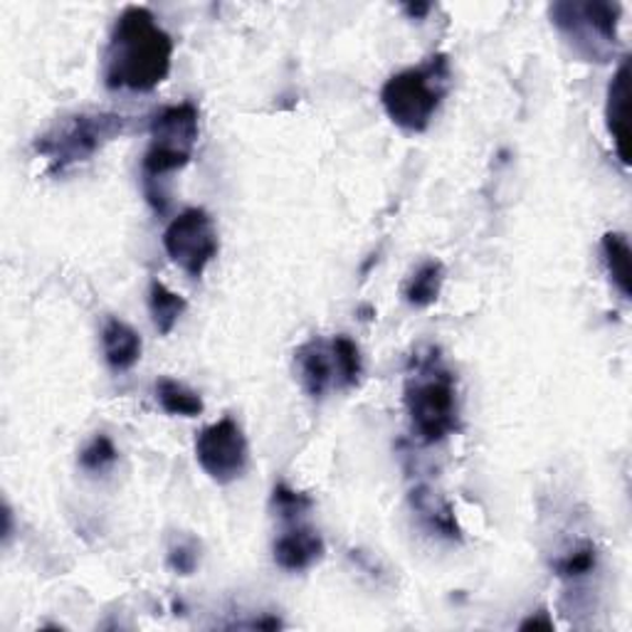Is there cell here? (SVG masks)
I'll list each match as a JSON object with an SVG mask.
<instances>
[{
	"instance_id": "cell-1",
	"label": "cell",
	"mask_w": 632,
	"mask_h": 632,
	"mask_svg": "<svg viewBox=\"0 0 632 632\" xmlns=\"http://www.w3.org/2000/svg\"><path fill=\"white\" fill-rule=\"evenodd\" d=\"M173 40L151 10L131 6L117 18L105 53L109 89L151 91L171 73Z\"/></svg>"
},
{
	"instance_id": "cell-2",
	"label": "cell",
	"mask_w": 632,
	"mask_h": 632,
	"mask_svg": "<svg viewBox=\"0 0 632 632\" xmlns=\"http://www.w3.org/2000/svg\"><path fill=\"white\" fill-rule=\"evenodd\" d=\"M405 407L413 431L423 443L435 445L457 431V385L435 351L413 359L405 383Z\"/></svg>"
},
{
	"instance_id": "cell-3",
	"label": "cell",
	"mask_w": 632,
	"mask_h": 632,
	"mask_svg": "<svg viewBox=\"0 0 632 632\" xmlns=\"http://www.w3.org/2000/svg\"><path fill=\"white\" fill-rule=\"evenodd\" d=\"M447 87H450V63L445 55H435L421 67L393 75L381 89V101L393 124L421 134L440 109Z\"/></svg>"
},
{
	"instance_id": "cell-4",
	"label": "cell",
	"mask_w": 632,
	"mask_h": 632,
	"mask_svg": "<svg viewBox=\"0 0 632 632\" xmlns=\"http://www.w3.org/2000/svg\"><path fill=\"white\" fill-rule=\"evenodd\" d=\"M198 109L190 101L163 109L151 121V146L144 156V186L154 190L168 173H176L193 159L198 144Z\"/></svg>"
},
{
	"instance_id": "cell-5",
	"label": "cell",
	"mask_w": 632,
	"mask_h": 632,
	"mask_svg": "<svg viewBox=\"0 0 632 632\" xmlns=\"http://www.w3.org/2000/svg\"><path fill=\"white\" fill-rule=\"evenodd\" d=\"M124 127L127 119L117 115H79L69 119L65 127H59L55 134L37 141V151L53 163L50 168L65 173L75 163L95 156L107 141L117 139Z\"/></svg>"
},
{
	"instance_id": "cell-6",
	"label": "cell",
	"mask_w": 632,
	"mask_h": 632,
	"mask_svg": "<svg viewBox=\"0 0 632 632\" xmlns=\"http://www.w3.org/2000/svg\"><path fill=\"white\" fill-rule=\"evenodd\" d=\"M163 248L188 277L198 280L208 270V264L218 258L220 242L216 222L203 208L183 210L163 232Z\"/></svg>"
},
{
	"instance_id": "cell-7",
	"label": "cell",
	"mask_w": 632,
	"mask_h": 632,
	"mask_svg": "<svg viewBox=\"0 0 632 632\" xmlns=\"http://www.w3.org/2000/svg\"><path fill=\"white\" fill-rule=\"evenodd\" d=\"M196 460L218 484L236 482L250 465V447L242 427L232 417L208 425L196 440Z\"/></svg>"
},
{
	"instance_id": "cell-8",
	"label": "cell",
	"mask_w": 632,
	"mask_h": 632,
	"mask_svg": "<svg viewBox=\"0 0 632 632\" xmlns=\"http://www.w3.org/2000/svg\"><path fill=\"white\" fill-rule=\"evenodd\" d=\"M608 131L613 137L618 159L630 166V63L623 59L618 73L608 87L606 105Z\"/></svg>"
},
{
	"instance_id": "cell-9",
	"label": "cell",
	"mask_w": 632,
	"mask_h": 632,
	"mask_svg": "<svg viewBox=\"0 0 632 632\" xmlns=\"http://www.w3.org/2000/svg\"><path fill=\"white\" fill-rule=\"evenodd\" d=\"M324 556L322 536L312 529H294L274 542V560L284 570H307Z\"/></svg>"
},
{
	"instance_id": "cell-10",
	"label": "cell",
	"mask_w": 632,
	"mask_h": 632,
	"mask_svg": "<svg viewBox=\"0 0 632 632\" xmlns=\"http://www.w3.org/2000/svg\"><path fill=\"white\" fill-rule=\"evenodd\" d=\"M297 369L304 391L312 397H322L329 385L334 383V356L331 351H326V346L322 341H309L304 344L297 351Z\"/></svg>"
},
{
	"instance_id": "cell-11",
	"label": "cell",
	"mask_w": 632,
	"mask_h": 632,
	"mask_svg": "<svg viewBox=\"0 0 632 632\" xmlns=\"http://www.w3.org/2000/svg\"><path fill=\"white\" fill-rule=\"evenodd\" d=\"M105 359L115 371H129L141 359V336L129 324L109 319L101 329Z\"/></svg>"
},
{
	"instance_id": "cell-12",
	"label": "cell",
	"mask_w": 632,
	"mask_h": 632,
	"mask_svg": "<svg viewBox=\"0 0 632 632\" xmlns=\"http://www.w3.org/2000/svg\"><path fill=\"white\" fill-rule=\"evenodd\" d=\"M443 282H445L443 262L427 260L411 274V280L405 282L403 297L407 304H411V307L425 309V307H431V304H435L437 297H440Z\"/></svg>"
},
{
	"instance_id": "cell-13",
	"label": "cell",
	"mask_w": 632,
	"mask_h": 632,
	"mask_svg": "<svg viewBox=\"0 0 632 632\" xmlns=\"http://www.w3.org/2000/svg\"><path fill=\"white\" fill-rule=\"evenodd\" d=\"M603 254L606 264L610 272V280L615 282V287L620 290L625 299L632 297V252L630 242L623 232H608L603 238Z\"/></svg>"
},
{
	"instance_id": "cell-14",
	"label": "cell",
	"mask_w": 632,
	"mask_h": 632,
	"mask_svg": "<svg viewBox=\"0 0 632 632\" xmlns=\"http://www.w3.org/2000/svg\"><path fill=\"white\" fill-rule=\"evenodd\" d=\"M149 309L151 316H154L159 334L166 336L173 331V326L178 324L183 312H186V299H183L181 294L171 292L163 282L154 280L149 290Z\"/></svg>"
},
{
	"instance_id": "cell-15",
	"label": "cell",
	"mask_w": 632,
	"mask_h": 632,
	"mask_svg": "<svg viewBox=\"0 0 632 632\" xmlns=\"http://www.w3.org/2000/svg\"><path fill=\"white\" fill-rule=\"evenodd\" d=\"M156 397L163 411L171 415L198 417L203 413V407H206L198 393H193L190 389H186V385L173 379L156 381Z\"/></svg>"
},
{
	"instance_id": "cell-16",
	"label": "cell",
	"mask_w": 632,
	"mask_h": 632,
	"mask_svg": "<svg viewBox=\"0 0 632 632\" xmlns=\"http://www.w3.org/2000/svg\"><path fill=\"white\" fill-rule=\"evenodd\" d=\"M331 356H334V369L339 373V379L344 385H356L361 381L363 373V361L361 351L356 341H351L349 336H336L331 341Z\"/></svg>"
},
{
	"instance_id": "cell-17",
	"label": "cell",
	"mask_w": 632,
	"mask_h": 632,
	"mask_svg": "<svg viewBox=\"0 0 632 632\" xmlns=\"http://www.w3.org/2000/svg\"><path fill=\"white\" fill-rule=\"evenodd\" d=\"M117 460H119V453L107 435H97L95 440H91L85 450L79 453V465H81V470H87V472H107Z\"/></svg>"
},
{
	"instance_id": "cell-18",
	"label": "cell",
	"mask_w": 632,
	"mask_h": 632,
	"mask_svg": "<svg viewBox=\"0 0 632 632\" xmlns=\"http://www.w3.org/2000/svg\"><path fill=\"white\" fill-rule=\"evenodd\" d=\"M593 568H596V548L584 546L576 548V552L568 554L566 558H560L556 564V574L560 578H580L588 576Z\"/></svg>"
},
{
	"instance_id": "cell-19",
	"label": "cell",
	"mask_w": 632,
	"mask_h": 632,
	"mask_svg": "<svg viewBox=\"0 0 632 632\" xmlns=\"http://www.w3.org/2000/svg\"><path fill=\"white\" fill-rule=\"evenodd\" d=\"M274 506H277L284 516H299L312 506V499L307 494L294 492L287 484H277L274 487Z\"/></svg>"
},
{
	"instance_id": "cell-20",
	"label": "cell",
	"mask_w": 632,
	"mask_h": 632,
	"mask_svg": "<svg viewBox=\"0 0 632 632\" xmlns=\"http://www.w3.org/2000/svg\"><path fill=\"white\" fill-rule=\"evenodd\" d=\"M196 564H198V556L193 554V552H188V548H183V546H178L176 552L171 554V566L178 570V574H193V568H196Z\"/></svg>"
},
{
	"instance_id": "cell-21",
	"label": "cell",
	"mask_w": 632,
	"mask_h": 632,
	"mask_svg": "<svg viewBox=\"0 0 632 632\" xmlns=\"http://www.w3.org/2000/svg\"><path fill=\"white\" fill-rule=\"evenodd\" d=\"M522 630H554V623L546 618V613H538L536 618H529L522 623Z\"/></svg>"
},
{
	"instance_id": "cell-22",
	"label": "cell",
	"mask_w": 632,
	"mask_h": 632,
	"mask_svg": "<svg viewBox=\"0 0 632 632\" xmlns=\"http://www.w3.org/2000/svg\"><path fill=\"white\" fill-rule=\"evenodd\" d=\"M405 13L413 15V18H423V15L431 13V6H407Z\"/></svg>"
}]
</instances>
